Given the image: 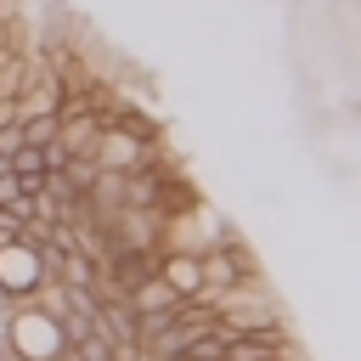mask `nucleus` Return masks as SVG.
<instances>
[{
	"instance_id": "nucleus-2",
	"label": "nucleus",
	"mask_w": 361,
	"mask_h": 361,
	"mask_svg": "<svg viewBox=\"0 0 361 361\" xmlns=\"http://www.w3.org/2000/svg\"><path fill=\"white\" fill-rule=\"evenodd\" d=\"M164 158H169L164 135L158 141H141V135H124V130H102V141L90 152L96 175H141V169H158Z\"/></svg>"
},
{
	"instance_id": "nucleus-4",
	"label": "nucleus",
	"mask_w": 361,
	"mask_h": 361,
	"mask_svg": "<svg viewBox=\"0 0 361 361\" xmlns=\"http://www.w3.org/2000/svg\"><path fill=\"white\" fill-rule=\"evenodd\" d=\"M220 355H226V327L214 322V327H209V333H197L175 361H220Z\"/></svg>"
},
{
	"instance_id": "nucleus-1",
	"label": "nucleus",
	"mask_w": 361,
	"mask_h": 361,
	"mask_svg": "<svg viewBox=\"0 0 361 361\" xmlns=\"http://www.w3.org/2000/svg\"><path fill=\"white\" fill-rule=\"evenodd\" d=\"M0 350L17 355V361H56V355L68 350V338H62V327H56L45 310L17 305L11 316H0Z\"/></svg>"
},
{
	"instance_id": "nucleus-3",
	"label": "nucleus",
	"mask_w": 361,
	"mask_h": 361,
	"mask_svg": "<svg viewBox=\"0 0 361 361\" xmlns=\"http://www.w3.org/2000/svg\"><path fill=\"white\" fill-rule=\"evenodd\" d=\"M282 344H288V333H237V338H226L220 361H282Z\"/></svg>"
}]
</instances>
